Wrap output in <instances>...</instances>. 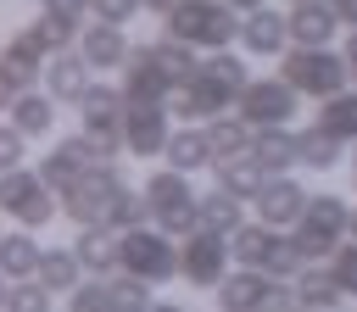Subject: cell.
Here are the masks:
<instances>
[{
    "mask_svg": "<svg viewBox=\"0 0 357 312\" xmlns=\"http://www.w3.org/2000/svg\"><path fill=\"white\" fill-rule=\"evenodd\" d=\"M245 84H251L245 56H234L229 45H223V50H206L201 67H195L184 84H173L167 111H173L178 123H206V117H218V111H234V100H240Z\"/></svg>",
    "mask_w": 357,
    "mask_h": 312,
    "instance_id": "6da1fadb",
    "label": "cell"
},
{
    "mask_svg": "<svg viewBox=\"0 0 357 312\" xmlns=\"http://www.w3.org/2000/svg\"><path fill=\"white\" fill-rule=\"evenodd\" d=\"M279 72L296 84L301 100H329V95H340V89L351 84L346 56L329 50V45H290V50L279 56Z\"/></svg>",
    "mask_w": 357,
    "mask_h": 312,
    "instance_id": "7a4b0ae2",
    "label": "cell"
},
{
    "mask_svg": "<svg viewBox=\"0 0 357 312\" xmlns=\"http://www.w3.org/2000/svg\"><path fill=\"white\" fill-rule=\"evenodd\" d=\"M167 33L195 50H223L240 39V11L229 0H178L167 11Z\"/></svg>",
    "mask_w": 357,
    "mask_h": 312,
    "instance_id": "3957f363",
    "label": "cell"
},
{
    "mask_svg": "<svg viewBox=\"0 0 357 312\" xmlns=\"http://www.w3.org/2000/svg\"><path fill=\"white\" fill-rule=\"evenodd\" d=\"M212 301L223 312H279V306H296V290H290V279H273L268 267H240L234 262L218 279Z\"/></svg>",
    "mask_w": 357,
    "mask_h": 312,
    "instance_id": "277c9868",
    "label": "cell"
},
{
    "mask_svg": "<svg viewBox=\"0 0 357 312\" xmlns=\"http://www.w3.org/2000/svg\"><path fill=\"white\" fill-rule=\"evenodd\" d=\"M123 173H117V156L112 162H95L84 178H73L67 189H61V217H73L78 228H89V223H112V206H117V195H123Z\"/></svg>",
    "mask_w": 357,
    "mask_h": 312,
    "instance_id": "5b68a950",
    "label": "cell"
},
{
    "mask_svg": "<svg viewBox=\"0 0 357 312\" xmlns=\"http://www.w3.org/2000/svg\"><path fill=\"white\" fill-rule=\"evenodd\" d=\"M61 212V195L45 184V173L39 167H11V173H0V217H11V223H22V228H50V217Z\"/></svg>",
    "mask_w": 357,
    "mask_h": 312,
    "instance_id": "8992f818",
    "label": "cell"
},
{
    "mask_svg": "<svg viewBox=\"0 0 357 312\" xmlns=\"http://www.w3.org/2000/svg\"><path fill=\"white\" fill-rule=\"evenodd\" d=\"M139 189H145V201H151V223H156V228H167L173 240H184V234L195 228V201H201V195H195L190 173H178V167L162 162Z\"/></svg>",
    "mask_w": 357,
    "mask_h": 312,
    "instance_id": "52a82bcc",
    "label": "cell"
},
{
    "mask_svg": "<svg viewBox=\"0 0 357 312\" xmlns=\"http://www.w3.org/2000/svg\"><path fill=\"white\" fill-rule=\"evenodd\" d=\"M346 217H351V206L340 201V195H329V189H318V195H307V212L296 217V245H301V256L307 262H329V251L346 240Z\"/></svg>",
    "mask_w": 357,
    "mask_h": 312,
    "instance_id": "ba28073f",
    "label": "cell"
},
{
    "mask_svg": "<svg viewBox=\"0 0 357 312\" xmlns=\"http://www.w3.org/2000/svg\"><path fill=\"white\" fill-rule=\"evenodd\" d=\"M123 267L151 284H173L178 279V240L156 223H134V228H123Z\"/></svg>",
    "mask_w": 357,
    "mask_h": 312,
    "instance_id": "9c48e42d",
    "label": "cell"
},
{
    "mask_svg": "<svg viewBox=\"0 0 357 312\" xmlns=\"http://www.w3.org/2000/svg\"><path fill=\"white\" fill-rule=\"evenodd\" d=\"M123 106H128L123 84H100L95 78L78 95V128L100 145V156H123Z\"/></svg>",
    "mask_w": 357,
    "mask_h": 312,
    "instance_id": "30bf717a",
    "label": "cell"
},
{
    "mask_svg": "<svg viewBox=\"0 0 357 312\" xmlns=\"http://www.w3.org/2000/svg\"><path fill=\"white\" fill-rule=\"evenodd\" d=\"M234 267L229 256V234H212V228H190L178 240V279L195 284V290H218V279Z\"/></svg>",
    "mask_w": 357,
    "mask_h": 312,
    "instance_id": "8fae6325",
    "label": "cell"
},
{
    "mask_svg": "<svg viewBox=\"0 0 357 312\" xmlns=\"http://www.w3.org/2000/svg\"><path fill=\"white\" fill-rule=\"evenodd\" d=\"M234 111H240L251 128H268V123H290V117L301 111V95H296V84H290L284 72H273V78H257V72H251V84L240 89Z\"/></svg>",
    "mask_w": 357,
    "mask_h": 312,
    "instance_id": "7c38bea8",
    "label": "cell"
},
{
    "mask_svg": "<svg viewBox=\"0 0 357 312\" xmlns=\"http://www.w3.org/2000/svg\"><path fill=\"white\" fill-rule=\"evenodd\" d=\"M167 134H173L167 100H128V106H123V150H128L134 162L162 156V150H167Z\"/></svg>",
    "mask_w": 357,
    "mask_h": 312,
    "instance_id": "4fadbf2b",
    "label": "cell"
},
{
    "mask_svg": "<svg viewBox=\"0 0 357 312\" xmlns=\"http://www.w3.org/2000/svg\"><path fill=\"white\" fill-rule=\"evenodd\" d=\"M95 162H112V156H100V145H95V139H89L84 128H78V134H67V139H56V145L45 150L39 173H45V184H50V189L61 195V189H67L73 178H84V173H89Z\"/></svg>",
    "mask_w": 357,
    "mask_h": 312,
    "instance_id": "5bb4252c",
    "label": "cell"
},
{
    "mask_svg": "<svg viewBox=\"0 0 357 312\" xmlns=\"http://www.w3.org/2000/svg\"><path fill=\"white\" fill-rule=\"evenodd\" d=\"M240 50H245L251 61H279V56L290 50V22H284V11H273V6L240 11Z\"/></svg>",
    "mask_w": 357,
    "mask_h": 312,
    "instance_id": "9a60e30c",
    "label": "cell"
},
{
    "mask_svg": "<svg viewBox=\"0 0 357 312\" xmlns=\"http://www.w3.org/2000/svg\"><path fill=\"white\" fill-rule=\"evenodd\" d=\"M307 184L301 178H290V173H268L262 178V189L251 195V206H257V217L262 223H273V228H296V217L307 212Z\"/></svg>",
    "mask_w": 357,
    "mask_h": 312,
    "instance_id": "2e32d148",
    "label": "cell"
},
{
    "mask_svg": "<svg viewBox=\"0 0 357 312\" xmlns=\"http://www.w3.org/2000/svg\"><path fill=\"white\" fill-rule=\"evenodd\" d=\"M123 95L128 100H167L173 95V78L162 72V61H156V50L151 45H134L128 50V61H123Z\"/></svg>",
    "mask_w": 357,
    "mask_h": 312,
    "instance_id": "e0dca14e",
    "label": "cell"
},
{
    "mask_svg": "<svg viewBox=\"0 0 357 312\" xmlns=\"http://www.w3.org/2000/svg\"><path fill=\"white\" fill-rule=\"evenodd\" d=\"M78 50H84V61L95 67V72H123V61H128V33L117 28V22H89V28H78Z\"/></svg>",
    "mask_w": 357,
    "mask_h": 312,
    "instance_id": "ac0fdd59",
    "label": "cell"
},
{
    "mask_svg": "<svg viewBox=\"0 0 357 312\" xmlns=\"http://www.w3.org/2000/svg\"><path fill=\"white\" fill-rule=\"evenodd\" d=\"M284 22H290V45H329L340 33V17L329 0H290Z\"/></svg>",
    "mask_w": 357,
    "mask_h": 312,
    "instance_id": "d6986e66",
    "label": "cell"
},
{
    "mask_svg": "<svg viewBox=\"0 0 357 312\" xmlns=\"http://www.w3.org/2000/svg\"><path fill=\"white\" fill-rule=\"evenodd\" d=\"M95 84V67L84 61V50L73 45V50H56L50 61H45V89L56 95V100H67V106H78V95Z\"/></svg>",
    "mask_w": 357,
    "mask_h": 312,
    "instance_id": "ffe728a7",
    "label": "cell"
},
{
    "mask_svg": "<svg viewBox=\"0 0 357 312\" xmlns=\"http://www.w3.org/2000/svg\"><path fill=\"white\" fill-rule=\"evenodd\" d=\"M73 256L84 262V273H117L123 267V234L117 228H100V223H89V228H78L73 234Z\"/></svg>",
    "mask_w": 357,
    "mask_h": 312,
    "instance_id": "44dd1931",
    "label": "cell"
},
{
    "mask_svg": "<svg viewBox=\"0 0 357 312\" xmlns=\"http://www.w3.org/2000/svg\"><path fill=\"white\" fill-rule=\"evenodd\" d=\"M45 61H50V56H45V50H33L22 33H11V39L0 45V72H6V84H11L17 95L45 84Z\"/></svg>",
    "mask_w": 357,
    "mask_h": 312,
    "instance_id": "7402d4cb",
    "label": "cell"
},
{
    "mask_svg": "<svg viewBox=\"0 0 357 312\" xmlns=\"http://www.w3.org/2000/svg\"><path fill=\"white\" fill-rule=\"evenodd\" d=\"M56 106H61V100H56V95L39 84V89H22V95L6 106V123H17L28 139H45V134L56 128Z\"/></svg>",
    "mask_w": 357,
    "mask_h": 312,
    "instance_id": "603a6c76",
    "label": "cell"
},
{
    "mask_svg": "<svg viewBox=\"0 0 357 312\" xmlns=\"http://www.w3.org/2000/svg\"><path fill=\"white\" fill-rule=\"evenodd\" d=\"M162 162H167V167H178V173H201V167H212L218 156H212L206 123H184V128H173V134H167V150H162Z\"/></svg>",
    "mask_w": 357,
    "mask_h": 312,
    "instance_id": "cb8c5ba5",
    "label": "cell"
},
{
    "mask_svg": "<svg viewBox=\"0 0 357 312\" xmlns=\"http://www.w3.org/2000/svg\"><path fill=\"white\" fill-rule=\"evenodd\" d=\"M39 256H45L39 228L11 223V228L0 234V273H6V279H33V273H39Z\"/></svg>",
    "mask_w": 357,
    "mask_h": 312,
    "instance_id": "d4e9b609",
    "label": "cell"
},
{
    "mask_svg": "<svg viewBox=\"0 0 357 312\" xmlns=\"http://www.w3.org/2000/svg\"><path fill=\"white\" fill-rule=\"evenodd\" d=\"M279 234H284V228H273V223H262V217H245V223L229 234V256H234L240 267H268Z\"/></svg>",
    "mask_w": 357,
    "mask_h": 312,
    "instance_id": "484cf974",
    "label": "cell"
},
{
    "mask_svg": "<svg viewBox=\"0 0 357 312\" xmlns=\"http://www.w3.org/2000/svg\"><path fill=\"white\" fill-rule=\"evenodd\" d=\"M251 156L262 162V173H296V128L290 123H268L251 134Z\"/></svg>",
    "mask_w": 357,
    "mask_h": 312,
    "instance_id": "4316f807",
    "label": "cell"
},
{
    "mask_svg": "<svg viewBox=\"0 0 357 312\" xmlns=\"http://www.w3.org/2000/svg\"><path fill=\"white\" fill-rule=\"evenodd\" d=\"M312 123H318L324 134H335V139L351 150V145H357V84H346V89H340V95H329V100H318Z\"/></svg>",
    "mask_w": 357,
    "mask_h": 312,
    "instance_id": "83f0119b",
    "label": "cell"
},
{
    "mask_svg": "<svg viewBox=\"0 0 357 312\" xmlns=\"http://www.w3.org/2000/svg\"><path fill=\"white\" fill-rule=\"evenodd\" d=\"M33 50H45V56H56V50H73L78 45V17H61V11H39L28 28H17Z\"/></svg>",
    "mask_w": 357,
    "mask_h": 312,
    "instance_id": "f1b7e54d",
    "label": "cell"
},
{
    "mask_svg": "<svg viewBox=\"0 0 357 312\" xmlns=\"http://www.w3.org/2000/svg\"><path fill=\"white\" fill-rule=\"evenodd\" d=\"M290 290H296V306H318V312L346 306V290H340V284H335V273H329V267H318V262H307V267L290 279Z\"/></svg>",
    "mask_w": 357,
    "mask_h": 312,
    "instance_id": "f546056e",
    "label": "cell"
},
{
    "mask_svg": "<svg viewBox=\"0 0 357 312\" xmlns=\"http://www.w3.org/2000/svg\"><path fill=\"white\" fill-rule=\"evenodd\" d=\"M212 178H218V189H229V195H240V201H251L257 189H262V162L245 150V156H218L212 162Z\"/></svg>",
    "mask_w": 357,
    "mask_h": 312,
    "instance_id": "4dcf8cb0",
    "label": "cell"
},
{
    "mask_svg": "<svg viewBox=\"0 0 357 312\" xmlns=\"http://www.w3.org/2000/svg\"><path fill=\"white\" fill-rule=\"evenodd\" d=\"M245 223V201L229 195V189H212L195 201V228H212V234H234Z\"/></svg>",
    "mask_w": 357,
    "mask_h": 312,
    "instance_id": "1f68e13d",
    "label": "cell"
},
{
    "mask_svg": "<svg viewBox=\"0 0 357 312\" xmlns=\"http://www.w3.org/2000/svg\"><path fill=\"white\" fill-rule=\"evenodd\" d=\"M251 123L240 117V111H218V117H206V139H212V156H245L251 150Z\"/></svg>",
    "mask_w": 357,
    "mask_h": 312,
    "instance_id": "d6a6232c",
    "label": "cell"
},
{
    "mask_svg": "<svg viewBox=\"0 0 357 312\" xmlns=\"http://www.w3.org/2000/svg\"><path fill=\"white\" fill-rule=\"evenodd\" d=\"M340 150H346V145H340L335 134H324L318 123H312V128H296V167H312V173H329V167L340 162Z\"/></svg>",
    "mask_w": 357,
    "mask_h": 312,
    "instance_id": "836d02e7",
    "label": "cell"
},
{
    "mask_svg": "<svg viewBox=\"0 0 357 312\" xmlns=\"http://www.w3.org/2000/svg\"><path fill=\"white\" fill-rule=\"evenodd\" d=\"M45 290H56V295H67L78 279H84V262L73 256V245L61 251V245H45V256H39V273H33Z\"/></svg>",
    "mask_w": 357,
    "mask_h": 312,
    "instance_id": "e575fe53",
    "label": "cell"
},
{
    "mask_svg": "<svg viewBox=\"0 0 357 312\" xmlns=\"http://www.w3.org/2000/svg\"><path fill=\"white\" fill-rule=\"evenodd\" d=\"M151 50H156V61H162V72L173 78V84H184L195 67H201V56H195V45H184V39H173L167 28H162V39H151Z\"/></svg>",
    "mask_w": 357,
    "mask_h": 312,
    "instance_id": "d590c367",
    "label": "cell"
},
{
    "mask_svg": "<svg viewBox=\"0 0 357 312\" xmlns=\"http://www.w3.org/2000/svg\"><path fill=\"white\" fill-rule=\"evenodd\" d=\"M329 273H335V284L346 290V301H357V240H340L335 251H329V262H324Z\"/></svg>",
    "mask_w": 357,
    "mask_h": 312,
    "instance_id": "8d00e7d4",
    "label": "cell"
},
{
    "mask_svg": "<svg viewBox=\"0 0 357 312\" xmlns=\"http://www.w3.org/2000/svg\"><path fill=\"white\" fill-rule=\"evenodd\" d=\"M301 267H307V256H301L296 234L284 228V234H279V245H273V256H268V273H273V279H296Z\"/></svg>",
    "mask_w": 357,
    "mask_h": 312,
    "instance_id": "74e56055",
    "label": "cell"
},
{
    "mask_svg": "<svg viewBox=\"0 0 357 312\" xmlns=\"http://www.w3.org/2000/svg\"><path fill=\"white\" fill-rule=\"evenodd\" d=\"M50 301H56V290H45L39 279H11V301L6 306H17V312H50Z\"/></svg>",
    "mask_w": 357,
    "mask_h": 312,
    "instance_id": "f35d334b",
    "label": "cell"
},
{
    "mask_svg": "<svg viewBox=\"0 0 357 312\" xmlns=\"http://www.w3.org/2000/svg\"><path fill=\"white\" fill-rule=\"evenodd\" d=\"M22 162H28V134L17 123H0V173H11Z\"/></svg>",
    "mask_w": 357,
    "mask_h": 312,
    "instance_id": "ab89813d",
    "label": "cell"
},
{
    "mask_svg": "<svg viewBox=\"0 0 357 312\" xmlns=\"http://www.w3.org/2000/svg\"><path fill=\"white\" fill-rule=\"evenodd\" d=\"M139 11H145V0H89V17L117 22V28H123V22H134Z\"/></svg>",
    "mask_w": 357,
    "mask_h": 312,
    "instance_id": "60d3db41",
    "label": "cell"
},
{
    "mask_svg": "<svg viewBox=\"0 0 357 312\" xmlns=\"http://www.w3.org/2000/svg\"><path fill=\"white\" fill-rule=\"evenodd\" d=\"M39 11H61V17H89V0H33Z\"/></svg>",
    "mask_w": 357,
    "mask_h": 312,
    "instance_id": "b9f144b4",
    "label": "cell"
},
{
    "mask_svg": "<svg viewBox=\"0 0 357 312\" xmlns=\"http://www.w3.org/2000/svg\"><path fill=\"white\" fill-rule=\"evenodd\" d=\"M335 6V17H340V28H357V0H329Z\"/></svg>",
    "mask_w": 357,
    "mask_h": 312,
    "instance_id": "7bdbcfd3",
    "label": "cell"
},
{
    "mask_svg": "<svg viewBox=\"0 0 357 312\" xmlns=\"http://www.w3.org/2000/svg\"><path fill=\"white\" fill-rule=\"evenodd\" d=\"M340 56H346V67H351V84H357V28L346 33V50H340Z\"/></svg>",
    "mask_w": 357,
    "mask_h": 312,
    "instance_id": "ee69618b",
    "label": "cell"
},
{
    "mask_svg": "<svg viewBox=\"0 0 357 312\" xmlns=\"http://www.w3.org/2000/svg\"><path fill=\"white\" fill-rule=\"evenodd\" d=\"M11 100H17V89H11V84H6V72H0V111H6Z\"/></svg>",
    "mask_w": 357,
    "mask_h": 312,
    "instance_id": "f6af8a7d",
    "label": "cell"
},
{
    "mask_svg": "<svg viewBox=\"0 0 357 312\" xmlns=\"http://www.w3.org/2000/svg\"><path fill=\"white\" fill-rule=\"evenodd\" d=\"M6 301H11V279L0 273V312H6Z\"/></svg>",
    "mask_w": 357,
    "mask_h": 312,
    "instance_id": "bcb514c9",
    "label": "cell"
},
{
    "mask_svg": "<svg viewBox=\"0 0 357 312\" xmlns=\"http://www.w3.org/2000/svg\"><path fill=\"white\" fill-rule=\"evenodd\" d=\"M346 240H357V206H351V217H346Z\"/></svg>",
    "mask_w": 357,
    "mask_h": 312,
    "instance_id": "7dc6e473",
    "label": "cell"
},
{
    "mask_svg": "<svg viewBox=\"0 0 357 312\" xmlns=\"http://www.w3.org/2000/svg\"><path fill=\"white\" fill-rule=\"evenodd\" d=\"M234 11H251V6H268V0H229Z\"/></svg>",
    "mask_w": 357,
    "mask_h": 312,
    "instance_id": "c3c4849f",
    "label": "cell"
},
{
    "mask_svg": "<svg viewBox=\"0 0 357 312\" xmlns=\"http://www.w3.org/2000/svg\"><path fill=\"white\" fill-rule=\"evenodd\" d=\"M351 150H357V145H351ZM351 178H357V156H351Z\"/></svg>",
    "mask_w": 357,
    "mask_h": 312,
    "instance_id": "681fc988",
    "label": "cell"
},
{
    "mask_svg": "<svg viewBox=\"0 0 357 312\" xmlns=\"http://www.w3.org/2000/svg\"><path fill=\"white\" fill-rule=\"evenodd\" d=\"M0 234H6V228H0Z\"/></svg>",
    "mask_w": 357,
    "mask_h": 312,
    "instance_id": "f907efd6",
    "label": "cell"
}]
</instances>
